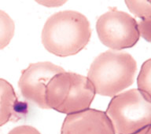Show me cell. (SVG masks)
Wrapping results in <instances>:
<instances>
[{"mask_svg":"<svg viewBox=\"0 0 151 134\" xmlns=\"http://www.w3.org/2000/svg\"><path fill=\"white\" fill-rule=\"evenodd\" d=\"M91 36L90 23L83 14L64 10L55 13L47 19L41 38L47 51L55 56L65 57L84 49Z\"/></svg>","mask_w":151,"mask_h":134,"instance_id":"cell-1","label":"cell"},{"mask_svg":"<svg viewBox=\"0 0 151 134\" xmlns=\"http://www.w3.org/2000/svg\"><path fill=\"white\" fill-rule=\"evenodd\" d=\"M136 71V61L131 54L107 50L94 59L87 78L96 93L115 96L133 84Z\"/></svg>","mask_w":151,"mask_h":134,"instance_id":"cell-2","label":"cell"},{"mask_svg":"<svg viewBox=\"0 0 151 134\" xmlns=\"http://www.w3.org/2000/svg\"><path fill=\"white\" fill-rule=\"evenodd\" d=\"M95 93L94 86L87 77L64 71L48 82L45 101L47 109L68 115L87 110Z\"/></svg>","mask_w":151,"mask_h":134,"instance_id":"cell-3","label":"cell"},{"mask_svg":"<svg viewBox=\"0 0 151 134\" xmlns=\"http://www.w3.org/2000/svg\"><path fill=\"white\" fill-rule=\"evenodd\" d=\"M116 134H134L151 125V102L137 89L113 96L106 111Z\"/></svg>","mask_w":151,"mask_h":134,"instance_id":"cell-4","label":"cell"},{"mask_svg":"<svg viewBox=\"0 0 151 134\" xmlns=\"http://www.w3.org/2000/svg\"><path fill=\"white\" fill-rule=\"evenodd\" d=\"M96 31L101 43L112 50L133 47L140 38L136 20L127 13L116 9L100 16Z\"/></svg>","mask_w":151,"mask_h":134,"instance_id":"cell-5","label":"cell"},{"mask_svg":"<svg viewBox=\"0 0 151 134\" xmlns=\"http://www.w3.org/2000/svg\"><path fill=\"white\" fill-rule=\"evenodd\" d=\"M65 71L63 68L50 62L31 63L22 71L18 82L21 95L40 108L47 109L45 101L46 88L54 76Z\"/></svg>","mask_w":151,"mask_h":134,"instance_id":"cell-6","label":"cell"},{"mask_svg":"<svg viewBox=\"0 0 151 134\" xmlns=\"http://www.w3.org/2000/svg\"><path fill=\"white\" fill-rule=\"evenodd\" d=\"M61 134H116L110 119L106 112L95 109L66 116Z\"/></svg>","mask_w":151,"mask_h":134,"instance_id":"cell-7","label":"cell"},{"mask_svg":"<svg viewBox=\"0 0 151 134\" xmlns=\"http://www.w3.org/2000/svg\"><path fill=\"white\" fill-rule=\"evenodd\" d=\"M18 105L14 87L6 80L0 78V126L11 119Z\"/></svg>","mask_w":151,"mask_h":134,"instance_id":"cell-8","label":"cell"},{"mask_svg":"<svg viewBox=\"0 0 151 134\" xmlns=\"http://www.w3.org/2000/svg\"><path fill=\"white\" fill-rule=\"evenodd\" d=\"M15 24L12 18L6 13L0 10V49L9 44L14 37Z\"/></svg>","mask_w":151,"mask_h":134,"instance_id":"cell-9","label":"cell"},{"mask_svg":"<svg viewBox=\"0 0 151 134\" xmlns=\"http://www.w3.org/2000/svg\"><path fill=\"white\" fill-rule=\"evenodd\" d=\"M139 90L151 102V58L142 63L137 78Z\"/></svg>","mask_w":151,"mask_h":134,"instance_id":"cell-10","label":"cell"},{"mask_svg":"<svg viewBox=\"0 0 151 134\" xmlns=\"http://www.w3.org/2000/svg\"><path fill=\"white\" fill-rule=\"evenodd\" d=\"M132 14L141 19L151 17V1H125Z\"/></svg>","mask_w":151,"mask_h":134,"instance_id":"cell-11","label":"cell"},{"mask_svg":"<svg viewBox=\"0 0 151 134\" xmlns=\"http://www.w3.org/2000/svg\"><path fill=\"white\" fill-rule=\"evenodd\" d=\"M138 28L142 37L151 42V17L142 19L138 23Z\"/></svg>","mask_w":151,"mask_h":134,"instance_id":"cell-12","label":"cell"},{"mask_svg":"<svg viewBox=\"0 0 151 134\" xmlns=\"http://www.w3.org/2000/svg\"><path fill=\"white\" fill-rule=\"evenodd\" d=\"M8 134H41L38 129L31 125H20L9 131Z\"/></svg>","mask_w":151,"mask_h":134,"instance_id":"cell-13","label":"cell"},{"mask_svg":"<svg viewBox=\"0 0 151 134\" xmlns=\"http://www.w3.org/2000/svg\"><path fill=\"white\" fill-rule=\"evenodd\" d=\"M134 134H151V125L145 127V128H143L142 129L139 130V132H137Z\"/></svg>","mask_w":151,"mask_h":134,"instance_id":"cell-14","label":"cell"}]
</instances>
